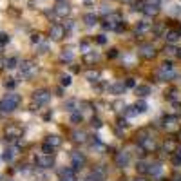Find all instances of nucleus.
<instances>
[{
  "label": "nucleus",
  "mask_w": 181,
  "mask_h": 181,
  "mask_svg": "<svg viewBox=\"0 0 181 181\" xmlns=\"http://www.w3.org/2000/svg\"><path fill=\"white\" fill-rule=\"evenodd\" d=\"M36 165H38L40 169H51V167H54V158H53V154L42 152V154L36 158Z\"/></svg>",
  "instance_id": "nucleus-4"
},
{
  "label": "nucleus",
  "mask_w": 181,
  "mask_h": 181,
  "mask_svg": "<svg viewBox=\"0 0 181 181\" xmlns=\"http://www.w3.org/2000/svg\"><path fill=\"white\" fill-rule=\"evenodd\" d=\"M138 172L140 174H149L150 172V163L149 161H140L138 163Z\"/></svg>",
  "instance_id": "nucleus-17"
},
{
  "label": "nucleus",
  "mask_w": 181,
  "mask_h": 181,
  "mask_svg": "<svg viewBox=\"0 0 181 181\" xmlns=\"http://www.w3.org/2000/svg\"><path fill=\"white\" fill-rule=\"evenodd\" d=\"M134 181H147L145 178H138V179H134Z\"/></svg>",
  "instance_id": "nucleus-44"
},
{
  "label": "nucleus",
  "mask_w": 181,
  "mask_h": 181,
  "mask_svg": "<svg viewBox=\"0 0 181 181\" xmlns=\"http://www.w3.org/2000/svg\"><path fill=\"white\" fill-rule=\"evenodd\" d=\"M62 58H63V60H67V62H73V53L65 51V53H62Z\"/></svg>",
  "instance_id": "nucleus-38"
},
{
  "label": "nucleus",
  "mask_w": 181,
  "mask_h": 181,
  "mask_svg": "<svg viewBox=\"0 0 181 181\" xmlns=\"http://www.w3.org/2000/svg\"><path fill=\"white\" fill-rule=\"evenodd\" d=\"M134 109L138 111V114H141V112H147V111H149V105H147V102H143V100H140V102H136V105H134Z\"/></svg>",
  "instance_id": "nucleus-18"
},
{
  "label": "nucleus",
  "mask_w": 181,
  "mask_h": 181,
  "mask_svg": "<svg viewBox=\"0 0 181 181\" xmlns=\"http://www.w3.org/2000/svg\"><path fill=\"white\" fill-rule=\"evenodd\" d=\"M170 71H174V65L170 62H163L160 65V73H170Z\"/></svg>",
  "instance_id": "nucleus-25"
},
{
  "label": "nucleus",
  "mask_w": 181,
  "mask_h": 181,
  "mask_svg": "<svg viewBox=\"0 0 181 181\" xmlns=\"http://www.w3.org/2000/svg\"><path fill=\"white\" fill-rule=\"evenodd\" d=\"M71 140H73V141H76V143H83V141L87 140V132H85V131H82V129H74V131H73V134H71Z\"/></svg>",
  "instance_id": "nucleus-12"
},
{
  "label": "nucleus",
  "mask_w": 181,
  "mask_h": 181,
  "mask_svg": "<svg viewBox=\"0 0 181 181\" xmlns=\"http://www.w3.org/2000/svg\"><path fill=\"white\" fill-rule=\"evenodd\" d=\"M136 94H138L140 98H147V96L150 94V87L145 85V83H143V85H138V87H136Z\"/></svg>",
  "instance_id": "nucleus-15"
},
{
  "label": "nucleus",
  "mask_w": 181,
  "mask_h": 181,
  "mask_svg": "<svg viewBox=\"0 0 181 181\" xmlns=\"http://www.w3.org/2000/svg\"><path fill=\"white\" fill-rule=\"evenodd\" d=\"M33 100H34L38 105H47V103L51 102V92H49L47 89H38V91H34Z\"/></svg>",
  "instance_id": "nucleus-2"
},
{
  "label": "nucleus",
  "mask_w": 181,
  "mask_h": 181,
  "mask_svg": "<svg viewBox=\"0 0 181 181\" xmlns=\"http://www.w3.org/2000/svg\"><path fill=\"white\" fill-rule=\"evenodd\" d=\"M38 44H40V45H38V53H47V51H49V44H47V42L40 40Z\"/></svg>",
  "instance_id": "nucleus-30"
},
{
  "label": "nucleus",
  "mask_w": 181,
  "mask_h": 181,
  "mask_svg": "<svg viewBox=\"0 0 181 181\" xmlns=\"http://www.w3.org/2000/svg\"><path fill=\"white\" fill-rule=\"evenodd\" d=\"M63 34H65V29H63V25H60V24H53L51 25V29H49V38L51 40H62L63 38Z\"/></svg>",
  "instance_id": "nucleus-7"
},
{
  "label": "nucleus",
  "mask_w": 181,
  "mask_h": 181,
  "mask_svg": "<svg viewBox=\"0 0 181 181\" xmlns=\"http://www.w3.org/2000/svg\"><path fill=\"white\" fill-rule=\"evenodd\" d=\"M20 136H22V129H20V127L9 125V127L5 129V138H7V140H18Z\"/></svg>",
  "instance_id": "nucleus-10"
},
{
  "label": "nucleus",
  "mask_w": 181,
  "mask_h": 181,
  "mask_svg": "<svg viewBox=\"0 0 181 181\" xmlns=\"http://www.w3.org/2000/svg\"><path fill=\"white\" fill-rule=\"evenodd\" d=\"M56 2H62V0H56Z\"/></svg>",
  "instance_id": "nucleus-46"
},
{
  "label": "nucleus",
  "mask_w": 181,
  "mask_h": 181,
  "mask_svg": "<svg viewBox=\"0 0 181 181\" xmlns=\"http://www.w3.org/2000/svg\"><path fill=\"white\" fill-rule=\"evenodd\" d=\"M163 172V165L161 163H154V165H150V172L149 174H152V176H160Z\"/></svg>",
  "instance_id": "nucleus-20"
},
{
  "label": "nucleus",
  "mask_w": 181,
  "mask_h": 181,
  "mask_svg": "<svg viewBox=\"0 0 181 181\" xmlns=\"http://www.w3.org/2000/svg\"><path fill=\"white\" fill-rule=\"evenodd\" d=\"M5 67H9V69L18 67V58H9V60H5Z\"/></svg>",
  "instance_id": "nucleus-27"
},
{
  "label": "nucleus",
  "mask_w": 181,
  "mask_h": 181,
  "mask_svg": "<svg viewBox=\"0 0 181 181\" xmlns=\"http://www.w3.org/2000/svg\"><path fill=\"white\" fill-rule=\"evenodd\" d=\"M167 53H169V54H176V53H178V47H176L174 44H169V45H167Z\"/></svg>",
  "instance_id": "nucleus-37"
},
{
  "label": "nucleus",
  "mask_w": 181,
  "mask_h": 181,
  "mask_svg": "<svg viewBox=\"0 0 181 181\" xmlns=\"http://www.w3.org/2000/svg\"><path fill=\"white\" fill-rule=\"evenodd\" d=\"M136 114H138V111L134 109V105H132V107H127V111H125V116H127V118H134Z\"/></svg>",
  "instance_id": "nucleus-31"
},
{
  "label": "nucleus",
  "mask_w": 181,
  "mask_h": 181,
  "mask_svg": "<svg viewBox=\"0 0 181 181\" xmlns=\"http://www.w3.org/2000/svg\"><path fill=\"white\" fill-rule=\"evenodd\" d=\"M179 31H169L167 33V36H165V40H167V44H176L178 40H179Z\"/></svg>",
  "instance_id": "nucleus-16"
},
{
  "label": "nucleus",
  "mask_w": 181,
  "mask_h": 181,
  "mask_svg": "<svg viewBox=\"0 0 181 181\" xmlns=\"http://www.w3.org/2000/svg\"><path fill=\"white\" fill-rule=\"evenodd\" d=\"M123 85H125V89H129V87H136V80H134V78H127V80L123 82Z\"/></svg>",
  "instance_id": "nucleus-33"
},
{
  "label": "nucleus",
  "mask_w": 181,
  "mask_h": 181,
  "mask_svg": "<svg viewBox=\"0 0 181 181\" xmlns=\"http://www.w3.org/2000/svg\"><path fill=\"white\" fill-rule=\"evenodd\" d=\"M20 71H22V74L25 76V78H33L36 73H38V67H36V63L34 62H22V65H20Z\"/></svg>",
  "instance_id": "nucleus-3"
},
{
  "label": "nucleus",
  "mask_w": 181,
  "mask_h": 181,
  "mask_svg": "<svg viewBox=\"0 0 181 181\" xmlns=\"http://www.w3.org/2000/svg\"><path fill=\"white\" fill-rule=\"evenodd\" d=\"M120 53H118V49H111V53H109V58H114V56H118Z\"/></svg>",
  "instance_id": "nucleus-41"
},
{
  "label": "nucleus",
  "mask_w": 181,
  "mask_h": 181,
  "mask_svg": "<svg viewBox=\"0 0 181 181\" xmlns=\"http://www.w3.org/2000/svg\"><path fill=\"white\" fill-rule=\"evenodd\" d=\"M80 47H82V53H85V54H87V53H91V45H89L87 42H82V44H80Z\"/></svg>",
  "instance_id": "nucleus-36"
},
{
  "label": "nucleus",
  "mask_w": 181,
  "mask_h": 181,
  "mask_svg": "<svg viewBox=\"0 0 181 181\" xmlns=\"http://www.w3.org/2000/svg\"><path fill=\"white\" fill-rule=\"evenodd\" d=\"M96 42H98L100 45H105V44H107V36H105V34H98V36H96Z\"/></svg>",
  "instance_id": "nucleus-35"
},
{
  "label": "nucleus",
  "mask_w": 181,
  "mask_h": 181,
  "mask_svg": "<svg viewBox=\"0 0 181 181\" xmlns=\"http://www.w3.org/2000/svg\"><path fill=\"white\" fill-rule=\"evenodd\" d=\"M83 22H85V25H89V27H92V25L96 24V15H92V13H89V15H85V18H83Z\"/></svg>",
  "instance_id": "nucleus-22"
},
{
  "label": "nucleus",
  "mask_w": 181,
  "mask_h": 181,
  "mask_svg": "<svg viewBox=\"0 0 181 181\" xmlns=\"http://www.w3.org/2000/svg\"><path fill=\"white\" fill-rule=\"evenodd\" d=\"M54 11H56V15H58V16H67L71 9H69V4H67L65 0H62V2H58V4H56Z\"/></svg>",
  "instance_id": "nucleus-11"
},
{
  "label": "nucleus",
  "mask_w": 181,
  "mask_h": 181,
  "mask_svg": "<svg viewBox=\"0 0 181 181\" xmlns=\"http://www.w3.org/2000/svg\"><path fill=\"white\" fill-rule=\"evenodd\" d=\"M76 107H78V103H76V100H69V102L65 103V109H67L69 112H74V111H78Z\"/></svg>",
  "instance_id": "nucleus-26"
},
{
  "label": "nucleus",
  "mask_w": 181,
  "mask_h": 181,
  "mask_svg": "<svg viewBox=\"0 0 181 181\" xmlns=\"http://www.w3.org/2000/svg\"><path fill=\"white\" fill-rule=\"evenodd\" d=\"M140 56L141 58H145V60H152V58H156V54H158V51L154 49V45H150V44H143V45H140Z\"/></svg>",
  "instance_id": "nucleus-5"
},
{
  "label": "nucleus",
  "mask_w": 181,
  "mask_h": 181,
  "mask_svg": "<svg viewBox=\"0 0 181 181\" xmlns=\"http://www.w3.org/2000/svg\"><path fill=\"white\" fill-rule=\"evenodd\" d=\"M15 154H16V152H15L13 149H7V150H5V154H4V160H5V161H11V160L15 158Z\"/></svg>",
  "instance_id": "nucleus-32"
},
{
  "label": "nucleus",
  "mask_w": 181,
  "mask_h": 181,
  "mask_svg": "<svg viewBox=\"0 0 181 181\" xmlns=\"http://www.w3.org/2000/svg\"><path fill=\"white\" fill-rule=\"evenodd\" d=\"M158 76H160L161 82H169V80H172V78L176 76V71H170V73H158Z\"/></svg>",
  "instance_id": "nucleus-21"
},
{
  "label": "nucleus",
  "mask_w": 181,
  "mask_h": 181,
  "mask_svg": "<svg viewBox=\"0 0 181 181\" xmlns=\"http://www.w3.org/2000/svg\"><path fill=\"white\" fill-rule=\"evenodd\" d=\"M149 27H150V25H149V22H145V20H143V22H138V25H136V33H138V34H141V33H145Z\"/></svg>",
  "instance_id": "nucleus-23"
},
{
  "label": "nucleus",
  "mask_w": 181,
  "mask_h": 181,
  "mask_svg": "<svg viewBox=\"0 0 181 181\" xmlns=\"http://www.w3.org/2000/svg\"><path fill=\"white\" fill-rule=\"evenodd\" d=\"M7 42H9V36L4 34V33H0V44H7Z\"/></svg>",
  "instance_id": "nucleus-40"
},
{
  "label": "nucleus",
  "mask_w": 181,
  "mask_h": 181,
  "mask_svg": "<svg viewBox=\"0 0 181 181\" xmlns=\"http://www.w3.org/2000/svg\"><path fill=\"white\" fill-rule=\"evenodd\" d=\"M163 149H165V152H174V150H176V143H174V140H167V141L163 143Z\"/></svg>",
  "instance_id": "nucleus-24"
},
{
  "label": "nucleus",
  "mask_w": 181,
  "mask_h": 181,
  "mask_svg": "<svg viewBox=\"0 0 181 181\" xmlns=\"http://www.w3.org/2000/svg\"><path fill=\"white\" fill-rule=\"evenodd\" d=\"M71 121H73V123H78V121H82V116H80V112H78V111H74V112L71 114Z\"/></svg>",
  "instance_id": "nucleus-34"
},
{
  "label": "nucleus",
  "mask_w": 181,
  "mask_h": 181,
  "mask_svg": "<svg viewBox=\"0 0 181 181\" xmlns=\"http://www.w3.org/2000/svg\"><path fill=\"white\" fill-rule=\"evenodd\" d=\"M71 82H73V78H71L69 74H63V76L60 78V83H62V87H67V85H71Z\"/></svg>",
  "instance_id": "nucleus-28"
},
{
  "label": "nucleus",
  "mask_w": 181,
  "mask_h": 181,
  "mask_svg": "<svg viewBox=\"0 0 181 181\" xmlns=\"http://www.w3.org/2000/svg\"><path fill=\"white\" fill-rule=\"evenodd\" d=\"M100 78H102V73H100V71H96V69H89V71L85 73V80H87V82H91V83L100 82Z\"/></svg>",
  "instance_id": "nucleus-13"
},
{
  "label": "nucleus",
  "mask_w": 181,
  "mask_h": 181,
  "mask_svg": "<svg viewBox=\"0 0 181 181\" xmlns=\"http://www.w3.org/2000/svg\"><path fill=\"white\" fill-rule=\"evenodd\" d=\"M5 87H7V89H13V87H16V80H9V82H5Z\"/></svg>",
  "instance_id": "nucleus-39"
},
{
  "label": "nucleus",
  "mask_w": 181,
  "mask_h": 181,
  "mask_svg": "<svg viewBox=\"0 0 181 181\" xmlns=\"http://www.w3.org/2000/svg\"><path fill=\"white\" fill-rule=\"evenodd\" d=\"M83 181H103V176L100 174V170H94V172H91Z\"/></svg>",
  "instance_id": "nucleus-19"
},
{
  "label": "nucleus",
  "mask_w": 181,
  "mask_h": 181,
  "mask_svg": "<svg viewBox=\"0 0 181 181\" xmlns=\"http://www.w3.org/2000/svg\"><path fill=\"white\" fill-rule=\"evenodd\" d=\"M20 102H22L20 94L9 92V94H5V96L0 100V111H2V112H13V111L20 105Z\"/></svg>",
  "instance_id": "nucleus-1"
},
{
  "label": "nucleus",
  "mask_w": 181,
  "mask_h": 181,
  "mask_svg": "<svg viewBox=\"0 0 181 181\" xmlns=\"http://www.w3.org/2000/svg\"><path fill=\"white\" fill-rule=\"evenodd\" d=\"M123 91H125V85H123V83H114V85H112V92H114V94H121Z\"/></svg>",
  "instance_id": "nucleus-29"
},
{
  "label": "nucleus",
  "mask_w": 181,
  "mask_h": 181,
  "mask_svg": "<svg viewBox=\"0 0 181 181\" xmlns=\"http://www.w3.org/2000/svg\"><path fill=\"white\" fill-rule=\"evenodd\" d=\"M158 11H160V4H158L156 0H149V2L143 5V13L149 15V16H154Z\"/></svg>",
  "instance_id": "nucleus-9"
},
{
  "label": "nucleus",
  "mask_w": 181,
  "mask_h": 181,
  "mask_svg": "<svg viewBox=\"0 0 181 181\" xmlns=\"http://www.w3.org/2000/svg\"><path fill=\"white\" fill-rule=\"evenodd\" d=\"M174 154H176V156H179V158H181V147H176V152H174Z\"/></svg>",
  "instance_id": "nucleus-43"
},
{
  "label": "nucleus",
  "mask_w": 181,
  "mask_h": 181,
  "mask_svg": "<svg viewBox=\"0 0 181 181\" xmlns=\"http://www.w3.org/2000/svg\"><path fill=\"white\" fill-rule=\"evenodd\" d=\"M114 161H116V167H120V169H127V167L131 165V154H129L127 150H121V152L116 154Z\"/></svg>",
  "instance_id": "nucleus-6"
},
{
  "label": "nucleus",
  "mask_w": 181,
  "mask_h": 181,
  "mask_svg": "<svg viewBox=\"0 0 181 181\" xmlns=\"http://www.w3.org/2000/svg\"><path fill=\"white\" fill-rule=\"evenodd\" d=\"M71 161H73V169L74 170H80L85 163V156L80 152V150H73L71 152Z\"/></svg>",
  "instance_id": "nucleus-8"
},
{
  "label": "nucleus",
  "mask_w": 181,
  "mask_h": 181,
  "mask_svg": "<svg viewBox=\"0 0 181 181\" xmlns=\"http://www.w3.org/2000/svg\"><path fill=\"white\" fill-rule=\"evenodd\" d=\"M176 54H178V56L181 58V49H178V53H176Z\"/></svg>",
  "instance_id": "nucleus-45"
},
{
  "label": "nucleus",
  "mask_w": 181,
  "mask_h": 181,
  "mask_svg": "<svg viewBox=\"0 0 181 181\" xmlns=\"http://www.w3.org/2000/svg\"><path fill=\"white\" fill-rule=\"evenodd\" d=\"M31 40H33L34 44H38V42H40V34H33V36H31Z\"/></svg>",
  "instance_id": "nucleus-42"
},
{
  "label": "nucleus",
  "mask_w": 181,
  "mask_h": 181,
  "mask_svg": "<svg viewBox=\"0 0 181 181\" xmlns=\"http://www.w3.org/2000/svg\"><path fill=\"white\" fill-rule=\"evenodd\" d=\"M47 147H51V149H56L60 143H62V140H60V136H54V134H51V136H47L45 138V141H44Z\"/></svg>",
  "instance_id": "nucleus-14"
}]
</instances>
